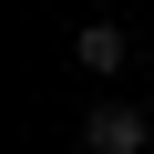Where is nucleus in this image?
I'll return each mask as SVG.
<instances>
[{"label":"nucleus","instance_id":"obj_1","mask_svg":"<svg viewBox=\"0 0 154 154\" xmlns=\"http://www.w3.org/2000/svg\"><path fill=\"white\" fill-rule=\"evenodd\" d=\"M82 154H144V113H134V103H93Z\"/></svg>","mask_w":154,"mask_h":154},{"label":"nucleus","instance_id":"obj_2","mask_svg":"<svg viewBox=\"0 0 154 154\" xmlns=\"http://www.w3.org/2000/svg\"><path fill=\"white\" fill-rule=\"evenodd\" d=\"M72 62H82V72H123V62H134V41H123L113 21H82V31H72Z\"/></svg>","mask_w":154,"mask_h":154}]
</instances>
